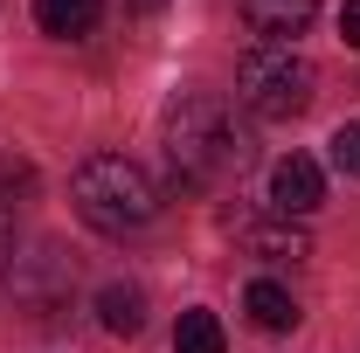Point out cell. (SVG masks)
Listing matches in <instances>:
<instances>
[{
    "instance_id": "obj_14",
    "label": "cell",
    "mask_w": 360,
    "mask_h": 353,
    "mask_svg": "<svg viewBox=\"0 0 360 353\" xmlns=\"http://www.w3.org/2000/svg\"><path fill=\"white\" fill-rule=\"evenodd\" d=\"M132 7H146V14H153V7H167V0H132Z\"/></svg>"
},
{
    "instance_id": "obj_5",
    "label": "cell",
    "mask_w": 360,
    "mask_h": 353,
    "mask_svg": "<svg viewBox=\"0 0 360 353\" xmlns=\"http://www.w3.org/2000/svg\"><path fill=\"white\" fill-rule=\"evenodd\" d=\"M236 14H243V28L257 42H298L312 28L319 0H236Z\"/></svg>"
},
{
    "instance_id": "obj_12",
    "label": "cell",
    "mask_w": 360,
    "mask_h": 353,
    "mask_svg": "<svg viewBox=\"0 0 360 353\" xmlns=\"http://www.w3.org/2000/svg\"><path fill=\"white\" fill-rule=\"evenodd\" d=\"M340 35H347V49H360V0L340 7Z\"/></svg>"
},
{
    "instance_id": "obj_10",
    "label": "cell",
    "mask_w": 360,
    "mask_h": 353,
    "mask_svg": "<svg viewBox=\"0 0 360 353\" xmlns=\"http://www.w3.org/2000/svg\"><path fill=\"white\" fill-rule=\"evenodd\" d=\"M174 353H229L222 319H215V312H180V326H174Z\"/></svg>"
},
{
    "instance_id": "obj_11",
    "label": "cell",
    "mask_w": 360,
    "mask_h": 353,
    "mask_svg": "<svg viewBox=\"0 0 360 353\" xmlns=\"http://www.w3.org/2000/svg\"><path fill=\"white\" fill-rule=\"evenodd\" d=\"M333 167L360 180V118H354V125H340V132H333Z\"/></svg>"
},
{
    "instance_id": "obj_4",
    "label": "cell",
    "mask_w": 360,
    "mask_h": 353,
    "mask_svg": "<svg viewBox=\"0 0 360 353\" xmlns=\"http://www.w3.org/2000/svg\"><path fill=\"white\" fill-rule=\"evenodd\" d=\"M319 201H326V174H319V160L284 153V160L270 167V215L298 222V215H312Z\"/></svg>"
},
{
    "instance_id": "obj_1",
    "label": "cell",
    "mask_w": 360,
    "mask_h": 353,
    "mask_svg": "<svg viewBox=\"0 0 360 353\" xmlns=\"http://www.w3.org/2000/svg\"><path fill=\"white\" fill-rule=\"evenodd\" d=\"M250 167V132L215 90H180L167 104V180L180 194H215Z\"/></svg>"
},
{
    "instance_id": "obj_13",
    "label": "cell",
    "mask_w": 360,
    "mask_h": 353,
    "mask_svg": "<svg viewBox=\"0 0 360 353\" xmlns=\"http://www.w3.org/2000/svg\"><path fill=\"white\" fill-rule=\"evenodd\" d=\"M7 250H14V222H7V208H0V270H7Z\"/></svg>"
},
{
    "instance_id": "obj_7",
    "label": "cell",
    "mask_w": 360,
    "mask_h": 353,
    "mask_svg": "<svg viewBox=\"0 0 360 353\" xmlns=\"http://www.w3.org/2000/svg\"><path fill=\"white\" fill-rule=\"evenodd\" d=\"M97 326H104L111 340H132L139 326H146V291H139V284H104V291H97Z\"/></svg>"
},
{
    "instance_id": "obj_3",
    "label": "cell",
    "mask_w": 360,
    "mask_h": 353,
    "mask_svg": "<svg viewBox=\"0 0 360 353\" xmlns=\"http://www.w3.org/2000/svg\"><path fill=\"white\" fill-rule=\"evenodd\" d=\"M312 90H319V70H312V56H298L291 42H250L243 63H236V104L250 118L284 125V118H298L312 104Z\"/></svg>"
},
{
    "instance_id": "obj_9",
    "label": "cell",
    "mask_w": 360,
    "mask_h": 353,
    "mask_svg": "<svg viewBox=\"0 0 360 353\" xmlns=\"http://www.w3.org/2000/svg\"><path fill=\"white\" fill-rule=\"evenodd\" d=\"M243 305H250V319H257L264 333H291V326H298V298H291L284 284H270V277H257V284L243 291Z\"/></svg>"
},
{
    "instance_id": "obj_2",
    "label": "cell",
    "mask_w": 360,
    "mask_h": 353,
    "mask_svg": "<svg viewBox=\"0 0 360 353\" xmlns=\"http://www.w3.org/2000/svg\"><path fill=\"white\" fill-rule=\"evenodd\" d=\"M70 201H77V215H84L97 236H139V229H153V215H160L153 174H146L139 160H125V153L84 160L77 180H70Z\"/></svg>"
},
{
    "instance_id": "obj_6",
    "label": "cell",
    "mask_w": 360,
    "mask_h": 353,
    "mask_svg": "<svg viewBox=\"0 0 360 353\" xmlns=\"http://www.w3.org/2000/svg\"><path fill=\"white\" fill-rule=\"evenodd\" d=\"M243 243H250V257H264V264H298V257H312V243H305V229H291V222H243L236 229Z\"/></svg>"
},
{
    "instance_id": "obj_8",
    "label": "cell",
    "mask_w": 360,
    "mask_h": 353,
    "mask_svg": "<svg viewBox=\"0 0 360 353\" xmlns=\"http://www.w3.org/2000/svg\"><path fill=\"white\" fill-rule=\"evenodd\" d=\"M35 21H42V35L77 42V35H90L104 21V0H35Z\"/></svg>"
}]
</instances>
